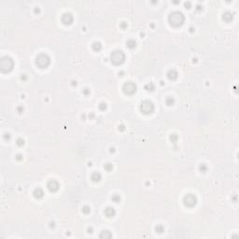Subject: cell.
Listing matches in <instances>:
<instances>
[{
    "label": "cell",
    "instance_id": "cell-9",
    "mask_svg": "<svg viewBox=\"0 0 239 239\" xmlns=\"http://www.w3.org/2000/svg\"><path fill=\"white\" fill-rule=\"evenodd\" d=\"M114 214H115V211L113 210V208H108L106 210V215L108 217H111V216H113Z\"/></svg>",
    "mask_w": 239,
    "mask_h": 239
},
{
    "label": "cell",
    "instance_id": "cell-6",
    "mask_svg": "<svg viewBox=\"0 0 239 239\" xmlns=\"http://www.w3.org/2000/svg\"><path fill=\"white\" fill-rule=\"evenodd\" d=\"M123 90H124V92H125L126 93H130L131 94V93L136 92V85L134 84V83H131V82L126 83L125 85H124Z\"/></svg>",
    "mask_w": 239,
    "mask_h": 239
},
{
    "label": "cell",
    "instance_id": "cell-4",
    "mask_svg": "<svg viewBox=\"0 0 239 239\" xmlns=\"http://www.w3.org/2000/svg\"><path fill=\"white\" fill-rule=\"evenodd\" d=\"M36 63H37V65H39L40 67L44 68V67H46V66H48V65L50 64V59H49V57H48L47 55L41 54V55H39L37 58Z\"/></svg>",
    "mask_w": 239,
    "mask_h": 239
},
{
    "label": "cell",
    "instance_id": "cell-8",
    "mask_svg": "<svg viewBox=\"0 0 239 239\" xmlns=\"http://www.w3.org/2000/svg\"><path fill=\"white\" fill-rule=\"evenodd\" d=\"M48 188H49L51 190H56L58 189V184L55 181H51V182L48 184Z\"/></svg>",
    "mask_w": 239,
    "mask_h": 239
},
{
    "label": "cell",
    "instance_id": "cell-11",
    "mask_svg": "<svg viewBox=\"0 0 239 239\" xmlns=\"http://www.w3.org/2000/svg\"><path fill=\"white\" fill-rule=\"evenodd\" d=\"M169 74H172V76H168V78L169 79H174L176 78V73L175 72V71H170Z\"/></svg>",
    "mask_w": 239,
    "mask_h": 239
},
{
    "label": "cell",
    "instance_id": "cell-7",
    "mask_svg": "<svg viewBox=\"0 0 239 239\" xmlns=\"http://www.w3.org/2000/svg\"><path fill=\"white\" fill-rule=\"evenodd\" d=\"M184 202H185L186 205H189V207H193V205H195V203H196V199H195V197L193 196V195H188V196L185 197Z\"/></svg>",
    "mask_w": 239,
    "mask_h": 239
},
{
    "label": "cell",
    "instance_id": "cell-3",
    "mask_svg": "<svg viewBox=\"0 0 239 239\" xmlns=\"http://www.w3.org/2000/svg\"><path fill=\"white\" fill-rule=\"evenodd\" d=\"M123 60H124V54L121 51H116L111 54V61L114 64L119 65V64L122 63Z\"/></svg>",
    "mask_w": 239,
    "mask_h": 239
},
{
    "label": "cell",
    "instance_id": "cell-2",
    "mask_svg": "<svg viewBox=\"0 0 239 239\" xmlns=\"http://www.w3.org/2000/svg\"><path fill=\"white\" fill-rule=\"evenodd\" d=\"M169 20H170L171 25H173L175 26H179L183 22V16L182 14L179 12H174L173 14H171Z\"/></svg>",
    "mask_w": 239,
    "mask_h": 239
},
{
    "label": "cell",
    "instance_id": "cell-12",
    "mask_svg": "<svg viewBox=\"0 0 239 239\" xmlns=\"http://www.w3.org/2000/svg\"><path fill=\"white\" fill-rule=\"evenodd\" d=\"M92 179H93V180H99V179H100V175H99V174H93V176H92Z\"/></svg>",
    "mask_w": 239,
    "mask_h": 239
},
{
    "label": "cell",
    "instance_id": "cell-10",
    "mask_svg": "<svg viewBox=\"0 0 239 239\" xmlns=\"http://www.w3.org/2000/svg\"><path fill=\"white\" fill-rule=\"evenodd\" d=\"M34 194H35V197H37V198H39V197H42V194H43V193H42V190H35V193H34Z\"/></svg>",
    "mask_w": 239,
    "mask_h": 239
},
{
    "label": "cell",
    "instance_id": "cell-1",
    "mask_svg": "<svg viewBox=\"0 0 239 239\" xmlns=\"http://www.w3.org/2000/svg\"><path fill=\"white\" fill-rule=\"evenodd\" d=\"M13 67V61L8 56L2 57L0 60V70L3 73H8L9 72Z\"/></svg>",
    "mask_w": 239,
    "mask_h": 239
},
{
    "label": "cell",
    "instance_id": "cell-5",
    "mask_svg": "<svg viewBox=\"0 0 239 239\" xmlns=\"http://www.w3.org/2000/svg\"><path fill=\"white\" fill-rule=\"evenodd\" d=\"M141 110L144 113H151L153 110V105L150 101H144L141 104Z\"/></svg>",
    "mask_w": 239,
    "mask_h": 239
}]
</instances>
